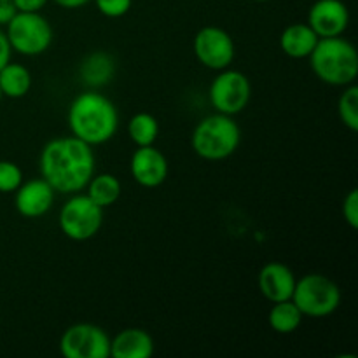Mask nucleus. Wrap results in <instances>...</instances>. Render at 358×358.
Wrapping results in <instances>:
<instances>
[{
  "instance_id": "f257e3e1",
  "label": "nucleus",
  "mask_w": 358,
  "mask_h": 358,
  "mask_svg": "<svg viewBox=\"0 0 358 358\" xmlns=\"http://www.w3.org/2000/svg\"><path fill=\"white\" fill-rule=\"evenodd\" d=\"M38 170L55 192L70 196L84 191L94 175L93 147L72 135L52 138L41 150Z\"/></svg>"
},
{
  "instance_id": "f03ea898",
  "label": "nucleus",
  "mask_w": 358,
  "mask_h": 358,
  "mask_svg": "<svg viewBox=\"0 0 358 358\" xmlns=\"http://www.w3.org/2000/svg\"><path fill=\"white\" fill-rule=\"evenodd\" d=\"M66 119L72 136L91 147L107 143L119 128V112L114 101L94 90L73 98Z\"/></svg>"
},
{
  "instance_id": "7ed1b4c3",
  "label": "nucleus",
  "mask_w": 358,
  "mask_h": 358,
  "mask_svg": "<svg viewBox=\"0 0 358 358\" xmlns=\"http://www.w3.org/2000/svg\"><path fill=\"white\" fill-rule=\"evenodd\" d=\"M308 58L311 70L322 83L336 87H345L355 83L358 76V52L355 45L343 35L318 38Z\"/></svg>"
},
{
  "instance_id": "20e7f679",
  "label": "nucleus",
  "mask_w": 358,
  "mask_h": 358,
  "mask_svg": "<svg viewBox=\"0 0 358 358\" xmlns=\"http://www.w3.org/2000/svg\"><path fill=\"white\" fill-rule=\"evenodd\" d=\"M241 142V129L233 115H206L196 124L191 135L194 152L205 161H222L233 156Z\"/></svg>"
},
{
  "instance_id": "39448f33",
  "label": "nucleus",
  "mask_w": 358,
  "mask_h": 358,
  "mask_svg": "<svg viewBox=\"0 0 358 358\" xmlns=\"http://www.w3.org/2000/svg\"><path fill=\"white\" fill-rule=\"evenodd\" d=\"M292 301L304 317L325 318L336 313L341 304V289L329 276L308 273L301 280H296Z\"/></svg>"
},
{
  "instance_id": "423d86ee",
  "label": "nucleus",
  "mask_w": 358,
  "mask_h": 358,
  "mask_svg": "<svg viewBox=\"0 0 358 358\" xmlns=\"http://www.w3.org/2000/svg\"><path fill=\"white\" fill-rule=\"evenodd\" d=\"M58 224L62 233L72 241H87L103 226V208L87 194H70L59 210Z\"/></svg>"
},
{
  "instance_id": "0eeeda50",
  "label": "nucleus",
  "mask_w": 358,
  "mask_h": 358,
  "mask_svg": "<svg viewBox=\"0 0 358 358\" xmlns=\"http://www.w3.org/2000/svg\"><path fill=\"white\" fill-rule=\"evenodd\" d=\"M6 27L10 48L23 56L42 55L52 44V27L41 13H16Z\"/></svg>"
},
{
  "instance_id": "6e6552de",
  "label": "nucleus",
  "mask_w": 358,
  "mask_h": 358,
  "mask_svg": "<svg viewBox=\"0 0 358 358\" xmlns=\"http://www.w3.org/2000/svg\"><path fill=\"white\" fill-rule=\"evenodd\" d=\"M208 98L215 112L234 117L250 103L252 84L240 70L224 69L210 84Z\"/></svg>"
},
{
  "instance_id": "1a4fd4ad",
  "label": "nucleus",
  "mask_w": 358,
  "mask_h": 358,
  "mask_svg": "<svg viewBox=\"0 0 358 358\" xmlns=\"http://www.w3.org/2000/svg\"><path fill=\"white\" fill-rule=\"evenodd\" d=\"M59 353L65 358H108L110 336L94 324H73L59 338Z\"/></svg>"
},
{
  "instance_id": "9d476101",
  "label": "nucleus",
  "mask_w": 358,
  "mask_h": 358,
  "mask_svg": "<svg viewBox=\"0 0 358 358\" xmlns=\"http://www.w3.org/2000/svg\"><path fill=\"white\" fill-rule=\"evenodd\" d=\"M192 48H194L198 62L215 72L229 69L231 63L234 62V55H236L233 37L224 28L213 27V24L203 27L196 34Z\"/></svg>"
},
{
  "instance_id": "9b49d317",
  "label": "nucleus",
  "mask_w": 358,
  "mask_h": 358,
  "mask_svg": "<svg viewBox=\"0 0 358 358\" xmlns=\"http://www.w3.org/2000/svg\"><path fill=\"white\" fill-rule=\"evenodd\" d=\"M168 159L154 145L136 147L129 161L131 177L140 187L156 189L168 178Z\"/></svg>"
},
{
  "instance_id": "f8f14e48",
  "label": "nucleus",
  "mask_w": 358,
  "mask_h": 358,
  "mask_svg": "<svg viewBox=\"0 0 358 358\" xmlns=\"http://www.w3.org/2000/svg\"><path fill=\"white\" fill-rule=\"evenodd\" d=\"M308 24L318 37H338L350 24V10L343 0H317L308 10Z\"/></svg>"
},
{
  "instance_id": "ddd939ff",
  "label": "nucleus",
  "mask_w": 358,
  "mask_h": 358,
  "mask_svg": "<svg viewBox=\"0 0 358 358\" xmlns=\"http://www.w3.org/2000/svg\"><path fill=\"white\" fill-rule=\"evenodd\" d=\"M55 194V189L42 177L23 180V184L14 191V206L24 219H41L51 210Z\"/></svg>"
},
{
  "instance_id": "4468645a",
  "label": "nucleus",
  "mask_w": 358,
  "mask_h": 358,
  "mask_svg": "<svg viewBox=\"0 0 358 358\" xmlns=\"http://www.w3.org/2000/svg\"><path fill=\"white\" fill-rule=\"evenodd\" d=\"M257 285L269 303L289 301L292 299L294 287H296V275L287 264L273 261L262 266L257 276Z\"/></svg>"
},
{
  "instance_id": "2eb2a0df",
  "label": "nucleus",
  "mask_w": 358,
  "mask_h": 358,
  "mask_svg": "<svg viewBox=\"0 0 358 358\" xmlns=\"http://www.w3.org/2000/svg\"><path fill=\"white\" fill-rule=\"evenodd\" d=\"M154 355V339L147 331L129 327L110 338L112 358H150Z\"/></svg>"
},
{
  "instance_id": "dca6fc26",
  "label": "nucleus",
  "mask_w": 358,
  "mask_h": 358,
  "mask_svg": "<svg viewBox=\"0 0 358 358\" xmlns=\"http://www.w3.org/2000/svg\"><path fill=\"white\" fill-rule=\"evenodd\" d=\"M318 38L320 37L308 23H294L289 24L280 35V48L289 58L303 59L311 55Z\"/></svg>"
},
{
  "instance_id": "f3484780",
  "label": "nucleus",
  "mask_w": 358,
  "mask_h": 358,
  "mask_svg": "<svg viewBox=\"0 0 358 358\" xmlns=\"http://www.w3.org/2000/svg\"><path fill=\"white\" fill-rule=\"evenodd\" d=\"M115 63L110 55L103 51H94L84 58L80 63L79 73L83 77L84 84L91 87H101L108 84L114 77Z\"/></svg>"
},
{
  "instance_id": "a211bd4d",
  "label": "nucleus",
  "mask_w": 358,
  "mask_h": 358,
  "mask_svg": "<svg viewBox=\"0 0 358 358\" xmlns=\"http://www.w3.org/2000/svg\"><path fill=\"white\" fill-rule=\"evenodd\" d=\"M31 87V73L21 63H7L2 70H0V91L3 96L17 98L27 96L28 91Z\"/></svg>"
},
{
  "instance_id": "6ab92c4d",
  "label": "nucleus",
  "mask_w": 358,
  "mask_h": 358,
  "mask_svg": "<svg viewBox=\"0 0 358 358\" xmlns=\"http://www.w3.org/2000/svg\"><path fill=\"white\" fill-rule=\"evenodd\" d=\"M303 318L304 315L301 313V310L292 299L280 301V303H273L271 310L268 313V324L276 334L287 336L292 334L301 327Z\"/></svg>"
},
{
  "instance_id": "aec40b11",
  "label": "nucleus",
  "mask_w": 358,
  "mask_h": 358,
  "mask_svg": "<svg viewBox=\"0 0 358 358\" xmlns=\"http://www.w3.org/2000/svg\"><path fill=\"white\" fill-rule=\"evenodd\" d=\"M86 194L96 203L101 208H108V206L115 205L117 199L121 198V180L112 173H100L93 175L91 180L86 185Z\"/></svg>"
},
{
  "instance_id": "412c9836",
  "label": "nucleus",
  "mask_w": 358,
  "mask_h": 358,
  "mask_svg": "<svg viewBox=\"0 0 358 358\" xmlns=\"http://www.w3.org/2000/svg\"><path fill=\"white\" fill-rule=\"evenodd\" d=\"M128 135L136 147L154 145L159 136V122L149 112H138L129 119Z\"/></svg>"
},
{
  "instance_id": "4be33fe9",
  "label": "nucleus",
  "mask_w": 358,
  "mask_h": 358,
  "mask_svg": "<svg viewBox=\"0 0 358 358\" xmlns=\"http://www.w3.org/2000/svg\"><path fill=\"white\" fill-rule=\"evenodd\" d=\"M338 115L350 131H358V87L355 83L345 86L338 100Z\"/></svg>"
},
{
  "instance_id": "5701e85b",
  "label": "nucleus",
  "mask_w": 358,
  "mask_h": 358,
  "mask_svg": "<svg viewBox=\"0 0 358 358\" xmlns=\"http://www.w3.org/2000/svg\"><path fill=\"white\" fill-rule=\"evenodd\" d=\"M23 184V170L13 161H0V194H9Z\"/></svg>"
},
{
  "instance_id": "b1692460",
  "label": "nucleus",
  "mask_w": 358,
  "mask_h": 358,
  "mask_svg": "<svg viewBox=\"0 0 358 358\" xmlns=\"http://www.w3.org/2000/svg\"><path fill=\"white\" fill-rule=\"evenodd\" d=\"M98 13L103 14L105 17H122L129 13L133 6V0H93Z\"/></svg>"
},
{
  "instance_id": "393cba45",
  "label": "nucleus",
  "mask_w": 358,
  "mask_h": 358,
  "mask_svg": "<svg viewBox=\"0 0 358 358\" xmlns=\"http://www.w3.org/2000/svg\"><path fill=\"white\" fill-rule=\"evenodd\" d=\"M343 217L352 229H358V191L352 189L343 199Z\"/></svg>"
},
{
  "instance_id": "a878e982",
  "label": "nucleus",
  "mask_w": 358,
  "mask_h": 358,
  "mask_svg": "<svg viewBox=\"0 0 358 358\" xmlns=\"http://www.w3.org/2000/svg\"><path fill=\"white\" fill-rule=\"evenodd\" d=\"M17 13H41L49 0H13Z\"/></svg>"
},
{
  "instance_id": "bb28decb",
  "label": "nucleus",
  "mask_w": 358,
  "mask_h": 358,
  "mask_svg": "<svg viewBox=\"0 0 358 358\" xmlns=\"http://www.w3.org/2000/svg\"><path fill=\"white\" fill-rule=\"evenodd\" d=\"M16 13L17 10L13 0H0V27H6Z\"/></svg>"
},
{
  "instance_id": "cd10ccee",
  "label": "nucleus",
  "mask_w": 358,
  "mask_h": 358,
  "mask_svg": "<svg viewBox=\"0 0 358 358\" xmlns=\"http://www.w3.org/2000/svg\"><path fill=\"white\" fill-rule=\"evenodd\" d=\"M10 55H13V48H10L9 41H7L6 31L0 30V70L10 62Z\"/></svg>"
},
{
  "instance_id": "c85d7f7f",
  "label": "nucleus",
  "mask_w": 358,
  "mask_h": 358,
  "mask_svg": "<svg viewBox=\"0 0 358 358\" xmlns=\"http://www.w3.org/2000/svg\"><path fill=\"white\" fill-rule=\"evenodd\" d=\"M56 6L63 7V9H80V7L87 6L93 0H52Z\"/></svg>"
},
{
  "instance_id": "c756f323",
  "label": "nucleus",
  "mask_w": 358,
  "mask_h": 358,
  "mask_svg": "<svg viewBox=\"0 0 358 358\" xmlns=\"http://www.w3.org/2000/svg\"><path fill=\"white\" fill-rule=\"evenodd\" d=\"M254 2H269V0H254Z\"/></svg>"
},
{
  "instance_id": "7c9ffc66",
  "label": "nucleus",
  "mask_w": 358,
  "mask_h": 358,
  "mask_svg": "<svg viewBox=\"0 0 358 358\" xmlns=\"http://www.w3.org/2000/svg\"><path fill=\"white\" fill-rule=\"evenodd\" d=\"M2 98H3V94H2V91H0V101H2Z\"/></svg>"
}]
</instances>
